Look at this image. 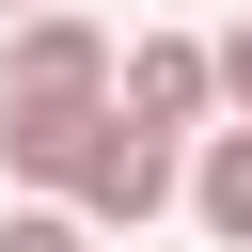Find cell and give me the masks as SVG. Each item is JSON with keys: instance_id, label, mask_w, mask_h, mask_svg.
Wrapping results in <instances>:
<instances>
[{"instance_id": "1", "label": "cell", "mask_w": 252, "mask_h": 252, "mask_svg": "<svg viewBox=\"0 0 252 252\" xmlns=\"http://www.w3.org/2000/svg\"><path fill=\"white\" fill-rule=\"evenodd\" d=\"M173 189H189V142H173V126H126V110H110V126L79 142V173H63V205H79L94 236H142V220H173Z\"/></svg>"}, {"instance_id": "2", "label": "cell", "mask_w": 252, "mask_h": 252, "mask_svg": "<svg viewBox=\"0 0 252 252\" xmlns=\"http://www.w3.org/2000/svg\"><path fill=\"white\" fill-rule=\"evenodd\" d=\"M110 32L79 16V0H32V16H0V94H110Z\"/></svg>"}, {"instance_id": "3", "label": "cell", "mask_w": 252, "mask_h": 252, "mask_svg": "<svg viewBox=\"0 0 252 252\" xmlns=\"http://www.w3.org/2000/svg\"><path fill=\"white\" fill-rule=\"evenodd\" d=\"M110 110L189 142V126L220 110V47H205V32H126V63H110Z\"/></svg>"}, {"instance_id": "4", "label": "cell", "mask_w": 252, "mask_h": 252, "mask_svg": "<svg viewBox=\"0 0 252 252\" xmlns=\"http://www.w3.org/2000/svg\"><path fill=\"white\" fill-rule=\"evenodd\" d=\"M94 126H110V94H0V173L16 189H63Z\"/></svg>"}, {"instance_id": "5", "label": "cell", "mask_w": 252, "mask_h": 252, "mask_svg": "<svg viewBox=\"0 0 252 252\" xmlns=\"http://www.w3.org/2000/svg\"><path fill=\"white\" fill-rule=\"evenodd\" d=\"M173 205H189L220 252H252V110H236V126H220V110L189 126V189H173Z\"/></svg>"}, {"instance_id": "6", "label": "cell", "mask_w": 252, "mask_h": 252, "mask_svg": "<svg viewBox=\"0 0 252 252\" xmlns=\"http://www.w3.org/2000/svg\"><path fill=\"white\" fill-rule=\"evenodd\" d=\"M0 252H94V220H79L63 189H16V205H0Z\"/></svg>"}, {"instance_id": "7", "label": "cell", "mask_w": 252, "mask_h": 252, "mask_svg": "<svg viewBox=\"0 0 252 252\" xmlns=\"http://www.w3.org/2000/svg\"><path fill=\"white\" fill-rule=\"evenodd\" d=\"M220 110H252V16L220 32Z\"/></svg>"}, {"instance_id": "8", "label": "cell", "mask_w": 252, "mask_h": 252, "mask_svg": "<svg viewBox=\"0 0 252 252\" xmlns=\"http://www.w3.org/2000/svg\"><path fill=\"white\" fill-rule=\"evenodd\" d=\"M0 16H32V0H0Z\"/></svg>"}]
</instances>
